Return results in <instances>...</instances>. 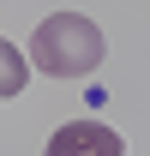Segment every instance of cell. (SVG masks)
<instances>
[{"label": "cell", "mask_w": 150, "mask_h": 156, "mask_svg": "<svg viewBox=\"0 0 150 156\" xmlns=\"http://www.w3.org/2000/svg\"><path fill=\"white\" fill-rule=\"evenodd\" d=\"M108 54V42L96 30V18L84 12H48L30 36V66L48 78H90Z\"/></svg>", "instance_id": "cell-1"}, {"label": "cell", "mask_w": 150, "mask_h": 156, "mask_svg": "<svg viewBox=\"0 0 150 156\" xmlns=\"http://www.w3.org/2000/svg\"><path fill=\"white\" fill-rule=\"evenodd\" d=\"M24 84H30V60H24L12 42L0 36V102H6V96H18Z\"/></svg>", "instance_id": "cell-3"}, {"label": "cell", "mask_w": 150, "mask_h": 156, "mask_svg": "<svg viewBox=\"0 0 150 156\" xmlns=\"http://www.w3.org/2000/svg\"><path fill=\"white\" fill-rule=\"evenodd\" d=\"M42 156H126V144H120V132L102 126V120H66V126L42 144Z\"/></svg>", "instance_id": "cell-2"}]
</instances>
